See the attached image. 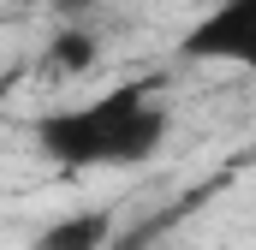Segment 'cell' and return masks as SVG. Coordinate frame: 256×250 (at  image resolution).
I'll return each mask as SVG.
<instances>
[{
  "mask_svg": "<svg viewBox=\"0 0 256 250\" xmlns=\"http://www.w3.org/2000/svg\"><path fill=\"white\" fill-rule=\"evenodd\" d=\"M185 60H220L256 72V0H220L191 36L179 42Z\"/></svg>",
  "mask_w": 256,
  "mask_h": 250,
  "instance_id": "2",
  "label": "cell"
},
{
  "mask_svg": "<svg viewBox=\"0 0 256 250\" xmlns=\"http://www.w3.org/2000/svg\"><path fill=\"white\" fill-rule=\"evenodd\" d=\"M12 6H48V0H12Z\"/></svg>",
  "mask_w": 256,
  "mask_h": 250,
  "instance_id": "6",
  "label": "cell"
},
{
  "mask_svg": "<svg viewBox=\"0 0 256 250\" xmlns=\"http://www.w3.org/2000/svg\"><path fill=\"white\" fill-rule=\"evenodd\" d=\"M60 18H84V12H96V0H48Z\"/></svg>",
  "mask_w": 256,
  "mask_h": 250,
  "instance_id": "5",
  "label": "cell"
},
{
  "mask_svg": "<svg viewBox=\"0 0 256 250\" xmlns=\"http://www.w3.org/2000/svg\"><path fill=\"white\" fill-rule=\"evenodd\" d=\"M108 238H114V214L84 208V214L54 220V226L42 232V244H36V250H108Z\"/></svg>",
  "mask_w": 256,
  "mask_h": 250,
  "instance_id": "3",
  "label": "cell"
},
{
  "mask_svg": "<svg viewBox=\"0 0 256 250\" xmlns=\"http://www.w3.org/2000/svg\"><path fill=\"white\" fill-rule=\"evenodd\" d=\"M96 30H60L54 42H48V66L54 72H66V78H84L90 66H96Z\"/></svg>",
  "mask_w": 256,
  "mask_h": 250,
  "instance_id": "4",
  "label": "cell"
},
{
  "mask_svg": "<svg viewBox=\"0 0 256 250\" xmlns=\"http://www.w3.org/2000/svg\"><path fill=\"white\" fill-rule=\"evenodd\" d=\"M167 137V108L155 102V84H114L84 108H66L42 120V149L54 167H137L161 149Z\"/></svg>",
  "mask_w": 256,
  "mask_h": 250,
  "instance_id": "1",
  "label": "cell"
}]
</instances>
